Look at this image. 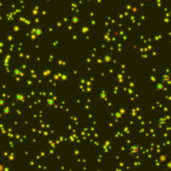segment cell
Segmentation results:
<instances>
[{
    "mask_svg": "<svg viewBox=\"0 0 171 171\" xmlns=\"http://www.w3.org/2000/svg\"><path fill=\"white\" fill-rule=\"evenodd\" d=\"M127 152L129 156L138 158L142 153V147L137 143H131L127 148Z\"/></svg>",
    "mask_w": 171,
    "mask_h": 171,
    "instance_id": "6da1fadb",
    "label": "cell"
}]
</instances>
